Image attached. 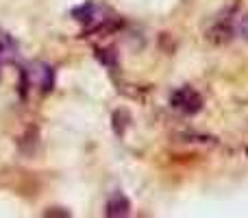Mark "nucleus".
<instances>
[{
    "instance_id": "7ed1b4c3",
    "label": "nucleus",
    "mask_w": 248,
    "mask_h": 218,
    "mask_svg": "<svg viewBox=\"0 0 248 218\" xmlns=\"http://www.w3.org/2000/svg\"><path fill=\"white\" fill-rule=\"evenodd\" d=\"M37 83L42 92H50V87L55 85V72H52L48 66H37Z\"/></svg>"
},
{
    "instance_id": "f257e3e1",
    "label": "nucleus",
    "mask_w": 248,
    "mask_h": 218,
    "mask_svg": "<svg viewBox=\"0 0 248 218\" xmlns=\"http://www.w3.org/2000/svg\"><path fill=\"white\" fill-rule=\"evenodd\" d=\"M172 107L176 111H183V114H198L202 109V99L196 90L192 87H181L172 94Z\"/></svg>"
},
{
    "instance_id": "f03ea898",
    "label": "nucleus",
    "mask_w": 248,
    "mask_h": 218,
    "mask_svg": "<svg viewBox=\"0 0 248 218\" xmlns=\"http://www.w3.org/2000/svg\"><path fill=\"white\" fill-rule=\"evenodd\" d=\"M128 212H131V205H128V201L122 197V194H116V197L109 201V205H107V214L109 216H126Z\"/></svg>"
}]
</instances>
